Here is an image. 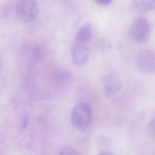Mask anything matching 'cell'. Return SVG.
I'll list each match as a JSON object with an SVG mask.
<instances>
[{"mask_svg":"<svg viewBox=\"0 0 155 155\" xmlns=\"http://www.w3.org/2000/svg\"><path fill=\"white\" fill-rule=\"evenodd\" d=\"M92 37V29L91 25L90 23H86L77 32L73 44L88 45Z\"/></svg>","mask_w":155,"mask_h":155,"instance_id":"cell-6","label":"cell"},{"mask_svg":"<svg viewBox=\"0 0 155 155\" xmlns=\"http://www.w3.org/2000/svg\"><path fill=\"white\" fill-rule=\"evenodd\" d=\"M92 114L89 105L86 102L77 104L71 111V119L72 125L77 128H87L91 124Z\"/></svg>","mask_w":155,"mask_h":155,"instance_id":"cell-1","label":"cell"},{"mask_svg":"<svg viewBox=\"0 0 155 155\" xmlns=\"http://www.w3.org/2000/svg\"><path fill=\"white\" fill-rule=\"evenodd\" d=\"M150 130L151 132L154 134V131H155V119H154V117L151 120V122H150Z\"/></svg>","mask_w":155,"mask_h":155,"instance_id":"cell-10","label":"cell"},{"mask_svg":"<svg viewBox=\"0 0 155 155\" xmlns=\"http://www.w3.org/2000/svg\"><path fill=\"white\" fill-rule=\"evenodd\" d=\"M137 64L140 71L147 74L155 72V54L152 51L145 50L141 51L137 56Z\"/></svg>","mask_w":155,"mask_h":155,"instance_id":"cell-4","label":"cell"},{"mask_svg":"<svg viewBox=\"0 0 155 155\" xmlns=\"http://www.w3.org/2000/svg\"><path fill=\"white\" fill-rule=\"evenodd\" d=\"M101 82L104 91L107 95L116 93L121 87V83L118 78L112 74L104 77Z\"/></svg>","mask_w":155,"mask_h":155,"instance_id":"cell-7","label":"cell"},{"mask_svg":"<svg viewBox=\"0 0 155 155\" xmlns=\"http://www.w3.org/2000/svg\"><path fill=\"white\" fill-rule=\"evenodd\" d=\"M61 155H78V150L70 146H66L62 148L60 151Z\"/></svg>","mask_w":155,"mask_h":155,"instance_id":"cell-9","label":"cell"},{"mask_svg":"<svg viewBox=\"0 0 155 155\" xmlns=\"http://www.w3.org/2000/svg\"><path fill=\"white\" fill-rule=\"evenodd\" d=\"M98 3L102 5H108L112 1V0H96Z\"/></svg>","mask_w":155,"mask_h":155,"instance_id":"cell-11","label":"cell"},{"mask_svg":"<svg viewBox=\"0 0 155 155\" xmlns=\"http://www.w3.org/2000/svg\"><path fill=\"white\" fill-rule=\"evenodd\" d=\"M150 32L149 23L144 18H139L134 21L130 29V34L132 39L139 44L147 41Z\"/></svg>","mask_w":155,"mask_h":155,"instance_id":"cell-3","label":"cell"},{"mask_svg":"<svg viewBox=\"0 0 155 155\" xmlns=\"http://www.w3.org/2000/svg\"><path fill=\"white\" fill-rule=\"evenodd\" d=\"M133 8L139 12H147L155 8V0H132Z\"/></svg>","mask_w":155,"mask_h":155,"instance_id":"cell-8","label":"cell"},{"mask_svg":"<svg viewBox=\"0 0 155 155\" xmlns=\"http://www.w3.org/2000/svg\"><path fill=\"white\" fill-rule=\"evenodd\" d=\"M25 119H24V121H23V127L24 128L27 127V126H28V120L27 117H25Z\"/></svg>","mask_w":155,"mask_h":155,"instance_id":"cell-12","label":"cell"},{"mask_svg":"<svg viewBox=\"0 0 155 155\" xmlns=\"http://www.w3.org/2000/svg\"><path fill=\"white\" fill-rule=\"evenodd\" d=\"M16 14L20 20L26 23L34 21L39 12L36 0H18L15 6Z\"/></svg>","mask_w":155,"mask_h":155,"instance_id":"cell-2","label":"cell"},{"mask_svg":"<svg viewBox=\"0 0 155 155\" xmlns=\"http://www.w3.org/2000/svg\"><path fill=\"white\" fill-rule=\"evenodd\" d=\"M90 52L88 45L73 44L72 59L75 65L79 67L86 66L89 60Z\"/></svg>","mask_w":155,"mask_h":155,"instance_id":"cell-5","label":"cell"},{"mask_svg":"<svg viewBox=\"0 0 155 155\" xmlns=\"http://www.w3.org/2000/svg\"><path fill=\"white\" fill-rule=\"evenodd\" d=\"M0 64H1V61H0Z\"/></svg>","mask_w":155,"mask_h":155,"instance_id":"cell-13","label":"cell"}]
</instances>
